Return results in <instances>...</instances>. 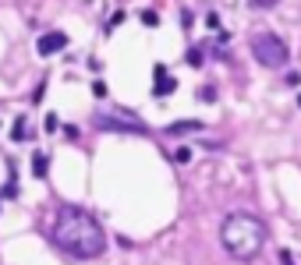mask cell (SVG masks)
Masks as SVG:
<instances>
[{"label":"cell","instance_id":"obj_12","mask_svg":"<svg viewBox=\"0 0 301 265\" xmlns=\"http://www.w3.org/2000/svg\"><path fill=\"white\" fill-rule=\"evenodd\" d=\"M280 0H248V7H255V11H266V7H277Z\"/></svg>","mask_w":301,"mask_h":265},{"label":"cell","instance_id":"obj_15","mask_svg":"<svg viewBox=\"0 0 301 265\" xmlns=\"http://www.w3.org/2000/svg\"><path fill=\"white\" fill-rule=\"evenodd\" d=\"M188 159H192V148H177L174 152V163H188Z\"/></svg>","mask_w":301,"mask_h":265},{"label":"cell","instance_id":"obj_17","mask_svg":"<svg viewBox=\"0 0 301 265\" xmlns=\"http://www.w3.org/2000/svg\"><path fill=\"white\" fill-rule=\"evenodd\" d=\"M287 85H291V89L301 85V71H287Z\"/></svg>","mask_w":301,"mask_h":265},{"label":"cell","instance_id":"obj_1","mask_svg":"<svg viewBox=\"0 0 301 265\" xmlns=\"http://www.w3.org/2000/svg\"><path fill=\"white\" fill-rule=\"evenodd\" d=\"M50 241L71 258H99L106 251V234L92 212L78 205H60L50 219Z\"/></svg>","mask_w":301,"mask_h":265},{"label":"cell","instance_id":"obj_14","mask_svg":"<svg viewBox=\"0 0 301 265\" xmlns=\"http://www.w3.org/2000/svg\"><path fill=\"white\" fill-rule=\"evenodd\" d=\"M43 128H46V134H53V131L60 128V121H57V113H46V121H43Z\"/></svg>","mask_w":301,"mask_h":265},{"label":"cell","instance_id":"obj_6","mask_svg":"<svg viewBox=\"0 0 301 265\" xmlns=\"http://www.w3.org/2000/svg\"><path fill=\"white\" fill-rule=\"evenodd\" d=\"M202 131H206V124H202V121H174V124H167V128H163V134H170V138L202 134Z\"/></svg>","mask_w":301,"mask_h":265},{"label":"cell","instance_id":"obj_13","mask_svg":"<svg viewBox=\"0 0 301 265\" xmlns=\"http://www.w3.org/2000/svg\"><path fill=\"white\" fill-rule=\"evenodd\" d=\"M4 198H18V184H14V173H11V180L4 184V191H0Z\"/></svg>","mask_w":301,"mask_h":265},{"label":"cell","instance_id":"obj_10","mask_svg":"<svg viewBox=\"0 0 301 265\" xmlns=\"http://www.w3.org/2000/svg\"><path fill=\"white\" fill-rule=\"evenodd\" d=\"M46 163H50V159H46L43 152H35V156H32V173H35V177H46Z\"/></svg>","mask_w":301,"mask_h":265},{"label":"cell","instance_id":"obj_8","mask_svg":"<svg viewBox=\"0 0 301 265\" xmlns=\"http://www.w3.org/2000/svg\"><path fill=\"white\" fill-rule=\"evenodd\" d=\"M14 141H28V117L25 113H18L14 117V134H11Z\"/></svg>","mask_w":301,"mask_h":265},{"label":"cell","instance_id":"obj_5","mask_svg":"<svg viewBox=\"0 0 301 265\" xmlns=\"http://www.w3.org/2000/svg\"><path fill=\"white\" fill-rule=\"evenodd\" d=\"M60 50H67V35L64 32H43L39 39H35V53L39 57H53Z\"/></svg>","mask_w":301,"mask_h":265},{"label":"cell","instance_id":"obj_9","mask_svg":"<svg viewBox=\"0 0 301 265\" xmlns=\"http://www.w3.org/2000/svg\"><path fill=\"white\" fill-rule=\"evenodd\" d=\"M206 50H209V46H192V50H188V64H192V67H202V64H206Z\"/></svg>","mask_w":301,"mask_h":265},{"label":"cell","instance_id":"obj_4","mask_svg":"<svg viewBox=\"0 0 301 265\" xmlns=\"http://www.w3.org/2000/svg\"><path fill=\"white\" fill-rule=\"evenodd\" d=\"M96 124L103 131H117V134H149V124L142 117H135L131 110L114 106V110H99L96 113Z\"/></svg>","mask_w":301,"mask_h":265},{"label":"cell","instance_id":"obj_20","mask_svg":"<svg viewBox=\"0 0 301 265\" xmlns=\"http://www.w3.org/2000/svg\"><path fill=\"white\" fill-rule=\"evenodd\" d=\"M280 262H284V265H294V258H291L287 251H280Z\"/></svg>","mask_w":301,"mask_h":265},{"label":"cell","instance_id":"obj_3","mask_svg":"<svg viewBox=\"0 0 301 265\" xmlns=\"http://www.w3.org/2000/svg\"><path fill=\"white\" fill-rule=\"evenodd\" d=\"M252 57L262 67H284L291 60V50H287V43L277 32H255L252 35Z\"/></svg>","mask_w":301,"mask_h":265},{"label":"cell","instance_id":"obj_7","mask_svg":"<svg viewBox=\"0 0 301 265\" xmlns=\"http://www.w3.org/2000/svg\"><path fill=\"white\" fill-rule=\"evenodd\" d=\"M153 74H156V85H153V96H156V99H163V96L177 92V78H167V67H163V64H156V67H153Z\"/></svg>","mask_w":301,"mask_h":265},{"label":"cell","instance_id":"obj_21","mask_svg":"<svg viewBox=\"0 0 301 265\" xmlns=\"http://www.w3.org/2000/svg\"><path fill=\"white\" fill-rule=\"evenodd\" d=\"M298 106H301V92H298Z\"/></svg>","mask_w":301,"mask_h":265},{"label":"cell","instance_id":"obj_18","mask_svg":"<svg viewBox=\"0 0 301 265\" xmlns=\"http://www.w3.org/2000/svg\"><path fill=\"white\" fill-rule=\"evenodd\" d=\"M121 21H124V11H117V14H110V21H106V32L114 28V25H121Z\"/></svg>","mask_w":301,"mask_h":265},{"label":"cell","instance_id":"obj_19","mask_svg":"<svg viewBox=\"0 0 301 265\" xmlns=\"http://www.w3.org/2000/svg\"><path fill=\"white\" fill-rule=\"evenodd\" d=\"M206 25H209V28H220V14L209 11V14H206Z\"/></svg>","mask_w":301,"mask_h":265},{"label":"cell","instance_id":"obj_2","mask_svg":"<svg viewBox=\"0 0 301 265\" xmlns=\"http://www.w3.org/2000/svg\"><path fill=\"white\" fill-rule=\"evenodd\" d=\"M220 241H223L231 258L248 262L266 248V223L252 212H231L220 226Z\"/></svg>","mask_w":301,"mask_h":265},{"label":"cell","instance_id":"obj_11","mask_svg":"<svg viewBox=\"0 0 301 265\" xmlns=\"http://www.w3.org/2000/svg\"><path fill=\"white\" fill-rule=\"evenodd\" d=\"M138 18H142V25H145V28H156V25H160V14H156V11H142Z\"/></svg>","mask_w":301,"mask_h":265},{"label":"cell","instance_id":"obj_16","mask_svg":"<svg viewBox=\"0 0 301 265\" xmlns=\"http://www.w3.org/2000/svg\"><path fill=\"white\" fill-rule=\"evenodd\" d=\"M199 99H206V103H213V99H216V89H213V85H206V89H199Z\"/></svg>","mask_w":301,"mask_h":265}]
</instances>
